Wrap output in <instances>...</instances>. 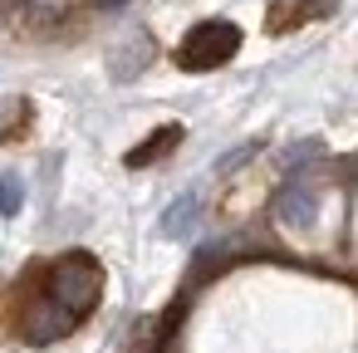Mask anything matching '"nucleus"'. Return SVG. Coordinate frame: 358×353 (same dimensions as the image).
Returning a JSON list of instances; mask_svg holds the SVG:
<instances>
[{
    "label": "nucleus",
    "instance_id": "nucleus-1",
    "mask_svg": "<svg viewBox=\"0 0 358 353\" xmlns=\"http://www.w3.org/2000/svg\"><path fill=\"white\" fill-rule=\"evenodd\" d=\"M99 294H103V265L89 255V250H69V255H59L55 265H50V275H45V299L64 314V319H89V309L99 304Z\"/></svg>",
    "mask_w": 358,
    "mask_h": 353
},
{
    "label": "nucleus",
    "instance_id": "nucleus-4",
    "mask_svg": "<svg viewBox=\"0 0 358 353\" xmlns=\"http://www.w3.org/2000/svg\"><path fill=\"white\" fill-rule=\"evenodd\" d=\"M334 10H338V0H275L270 15H265V30L270 35H289V30H299L309 20H324Z\"/></svg>",
    "mask_w": 358,
    "mask_h": 353
},
{
    "label": "nucleus",
    "instance_id": "nucleus-10",
    "mask_svg": "<svg viewBox=\"0 0 358 353\" xmlns=\"http://www.w3.org/2000/svg\"><path fill=\"white\" fill-rule=\"evenodd\" d=\"M319 152H324V143H319V138H304V143H294V147L285 152V167H289V172H299V167H309Z\"/></svg>",
    "mask_w": 358,
    "mask_h": 353
},
{
    "label": "nucleus",
    "instance_id": "nucleus-9",
    "mask_svg": "<svg viewBox=\"0 0 358 353\" xmlns=\"http://www.w3.org/2000/svg\"><path fill=\"white\" fill-rule=\"evenodd\" d=\"M20 206H25V177L6 172L0 177V216H20Z\"/></svg>",
    "mask_w": 358,
    "mask_h": 353
},
{
    "label": "nucleus",
    "instance_id": "nucleus-3",
    "mask_svg": "<svg viewBox=\"0 0 358 353\" xmlns=\"http://www.w3.org/2000/svg\"><path fill=\"white\" fill-rule=\"evenodd\" d=\"M275 216H280L285 226H294V231H309V226L319 221V182L304 177V172H294V177L280 187V196H275Z\"/></svg>",
    "mask_w": 358,
    "mask_h": 353
},
{
    "label": "nucleus",
    "instance_id": "nucleus-11",
    "mask_svg": "<svg viewBox=\"0 0 358 353\" xmlns=\"http://www.w3.org/2000/svg\"><path fill=\"white\" fill-rule=\"evenodd\" d=\"M255 147H260V143H241V147H236L231 157H221V172H231V167H241L245 157H255Z\"/></svg>",
    "mask_w": 358,
    "mask_h": 353
},
{
    "label": "nucleus",
    "instance_id": "nucleus-6",
    "mask_svg": "<svg viewBox=\"0 0 358 353\" xmlns=\"http://www.w3.org/2000/svg\"><path fill=\"white\" fill-rule=\"evenodd\" d=\"M196 216H201V196H196V192H182V196H177V201L162 211V236H167V240H177V236H192Z\"/></svg>",
    "mask_w": 358,
    "mask_h": 353
},
{
    "label": "nucleus",
    "instance_id": "nucleus-7",
    "mask_svg": "<svg viewBox=\"0 0 358 353\" xmlns=\"http://www.w3.org/2000/svg\"><path fill=\"white\" fill-rule=\"evenodd\" d=\"M148 55H152V45H148V35H138L123 55H113V79H133V74H143Z\"/></svg>",
    "mask_w": 358,
    "mask_h": 353
},
{
    "label": "nucleus",
    "instance_id": "nucleus-8",
    "mask_svg": "<svg viewBox=\"0 0 358 353\" xmlns=\"http://www.w3.org/2000/svg\"><path fill=\"white\" fill-rule=\"evenodd\" d=\"M30 128V103L25 99H6L0 103V138H15Z\"/></svg>",
    "mask_w": 358,
    "mask_h": 353
},
{
    "label": "nucleus",
    "instance_id": "nucleus-5",
    "mask_svg": "<svg viewBox=\"0 0 358 353\" xmlns=\"http://www.w3.org/2000/svg\"><path fill=\"white\" fill-rule=\"evenodd\" d=\"M182 138H187V133H182V123H167V128H157L152 138H143V143H138V147H133V152H128L123 162H128V167H148V162L167 157V152H172V147H177Z\"/></svg>",
    "mask_w": 358,
    "mask_h": 353
},
{
    "label": "nucleus",
    "instance_id": "nucleus-2",
    "mask_svg": "<svg viewBox=\"0 0 358 353\" xmlns=\"http://www.w3.org/2000/svg\"><path fill=\"white\" fill-rule=\"evenodd\" d=\"M241 55V30L231 20H201L187 30V40L177 45V64L187 74H206V69H221Z\"/></svg>",
    "mask_w": 358,
    "mask_h": 353
}]
</instances>
